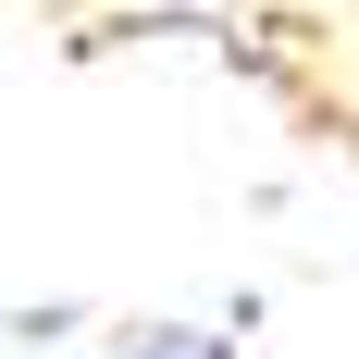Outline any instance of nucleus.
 <instances>
[{"label":"nucleus","instance_id":"f257e3e1","mask_svg":"<svg viewBox=\"0 0 359 359\" xmlns=\"http://www.w3.org/2000/svg\"><path fill=\"white\" fill-rule=\"evenodd\" d=\"M111 359H236L223 334H137V347H111Z\"/></svg>","mask_w":359,"mask_h":359}]
</instances>
